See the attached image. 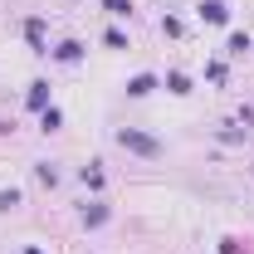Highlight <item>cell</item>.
Returning a JSON list of instances; mask_svg holds the SVG:
<instances>
[{
	"label": "cell",
	"mask_w": 254,
	"mask_h": 254,
	"mask_svg": "<svg viewBox=\"0 0 254 254\" xmlns=\"http://www.w3.org/2000/svg\"><path fill=\"white\" fill-rule=\"evenodd\" d=\"M205 20H215V25L225 20V5H220V0H210V5H205Z\"/></svg>",
	"instance_id": "7a4b0ae2"
},
{
	"label": "cell",
	"mask_w": 254,
	"mask_h": 254,
	"mask_svg": "<svg viewBox=\"0 0 254 254\" xmlns=\"http://www.w3.org/2000/svg\"><path fill=\"white\" fill-rule=\"evenodd\" d=\"M118 142H123V147H132V152H142V157H161V147L152 142V137H142V132H123Z\"/></svg>",
	"instance_id": "6da1fadb"
}]
</instances>
